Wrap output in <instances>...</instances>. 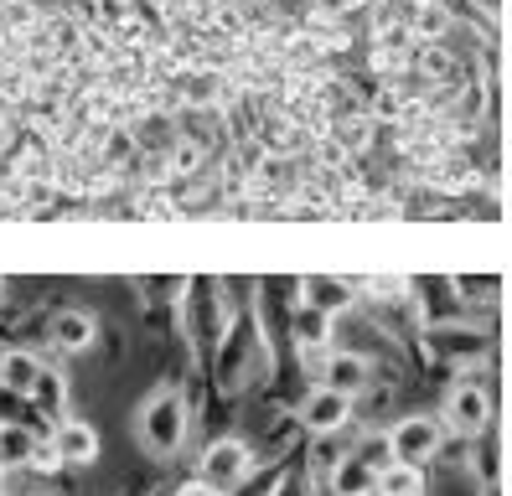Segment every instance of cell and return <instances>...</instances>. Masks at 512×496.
<instances>
[{
  "label": "cell",
  "mask_w": 512,
  "mask_h": 496,
  "mask_svg": "<svg viewBox=\"0 0 512 496\" xmlns=\"http://www.w3.org/2000/svg\"><path fill=\"white\" fill-rule=\"evenodd\" d=\"M176 496H223V491H218V486H207V481H187Z\"/></svg>",
  "instance_id": "cell-24"
},
{
  "label": "cell",
  "mask_w": 512,
  "mask_h": 496,
  "mask_svg": "<svg viewBox=\"0 0 512 496\" xmlns=\"http://www.w3.org/2000/svg\"><path fill=\"white\" fill-rule=\"evenodd\" d=\"M378 496H425V471L394 460L388 471H378Z\"/></svg>",
  "instance_id": "cell-18"
},
{
  "label": "cell",
  "mask_w": 512,
  "mask_h": 496,
  "mask_svg": "<svg viewBox=\"0 0 512 496\" xmlns=\"http://www.w3.org/2000/svg\"><path fill=\"white\" fill-rule=\"evenodd\" d=\"M280 496H311V481H306V476H290V481L280 486Z\"/></svg>",
  "instance_id": "cell-23"
},
{
  "label": "cell",
  "mask_w": 512,
  "mask_h": 496,
  "mask_svg": "<svg viewBox=\"0 0 512 496\" xmlns=\"http://www.w3.org/2000/svg\"><path fill=\"white\" fill-rule=\"evenodd\" d=\"M331 491L337 496H378V471L352 450V455H342L337 465H331Z\"/></svg>",
  "instance_id": "cell-13"
},
{
  "label": "cell",
  "mask_w": 512,
  "mask_h": 496,
  "mask_svg": "<svg viewBox=\"0 0 512 496\" xmlns=\"http://www.w3.org/2000/svg\"><path fill=\"white\" fill-rule=\"evenodd\" d=\"M57 465H63V460H57V450H52V440H42V450L32 455V471H42V476H47V471H57Z\"/></svg>",
  "instance_id": "cell-21"
},
{
  "label": "cell",
  "mask_w": 512,
  "mask_h": 496,
  "mask_svg": "<svg viewBox=\"0 0 512 496\" xmlns=\"http://www.w3.org/2000/svg\"><path fill=\"white\" fill-rule=\"evenodd\" d=\"M42 450V434L26 424H0V460L6 471H32V455Z\"/></svg>",
  "instance_id": "cell-14"
},
{
  "label": "cell",
  "mask_w": 512,
  "mask_h": 496,
  "mask_svg": "<svg viewBox=\"0 0 512 496\" xmlns=\"http://www.w3.org/2000/svg\"><path fill=\"white\" fill-rule=\"evenodd\" d=\"M249 465H254V455H249V445H244V440H213V445H207V455H202L197 481L218 486V491L228 496L233 486H244Z\"/></svg>",
  "instance_id": "cell-3"
},
{
  "label": "cell",
  "mask_w": 512,
  "mask_h": 496,
  "mask_svg": "<svg viewBox=\"0 0 512 496\" xmlns=\"http://www.w3.org/2000/svg\"><path fill=\"white\" fill-rule=\"evenodd\" d=\"M347 419H352V398L337 393V388H316V393H306V403H300V424H306L311 434H337Z\"/></svg>",
  "instance_id": "cell-7"
},
{
  "label": "cell",
  "mask_w": 512,
  "mask_h": 496,
  "mask_svg": "<svg viewBox=\"0 0 512 496\" xmlns=\"http://www.w3.org/2000/svg\"><path fill=\"white\" fill-rule=\"evenodd\" d=\"M47 341L57 352H88L99 341V321L88 316V310H57L47 321Z\"/></svg>",
  "instance_id": "cell-9"
},
{
  "label": "cell",
  "mask_w": 512,
  "mask_h": 496,
  "mask_svg": "<svg viewBox=\"0 0 512 496\" xmlns=\"http://www.w3.org/2000/svg\"><path fill=\"white\" fill-rule=\"evenodd\" d=\"M290 341L300 347V357H316L331 347V316H321V310L311 305H295V316H290Z\"/></svg>",
  "instance_id": "cell-12"
},
{
  "label": "cell",
  "mask_w": 512,
  "mask_h": 496,
  "mask_svg": "<svg viewBox=\"0 0 512 496\" xmlns=\"http://www.w3.org/2000/svg\"><path fill=\"white\" fill-rule=\"evenodd\" d=\"M300 305L321 310V316H342L352 305V285L347 279H331V274H311V279H300Z\"/></svg>",
  "instance_id": "cell-11"
},
{
  "label": "cell",
  "mask_w": 512,
  "mask_h": 496,
  "mask_svg": "<svg viewBox=\"0 0 512 496\" xmlns=\"http://www.w3.org/2000/svg\"><path fill=\"white\" fill-rule=\"evenodd\" d=\"M47 440H52V450H57V460H63V465H94L99 460V429L88 424V419H73V414L57 419Z\"/></svg>",
  "instance_id": "cell-5"
},
{
  "label": "cell",
  "mask_w": 512,
  "mask_h": 496,
  "mask_svg": "<svg viewBox=\"0 0 512 496\" xmlns=\"http://www.w3.org/2000/svg\"><path fill=\"white\" fill-rule=\"evenodd\" d=\"M0 290H6V279H0Z\"/></svg>",
  "instance_id": "cell-26"
},
{
  "label": "cell",
  "mask_w": 512,
  "mask_h": 496,
  "mask_svg": "<svg viewBox=\"0 0 512 496\" xmlns=\"http://www.w3.org/2000/svg\"><path fill=\"white\" fill-rule=\"evenodd\" d=\"M0 496H6V491H0Z\"/></svg>",
  "instance_id": "cell-28"
},
{
  "label": "cell",
  "mask_w": 512,
  "mask_h": 496,
  "mask_svg": "<svg viewBox=\"0 0 512 496\" xmlns=\"http://www.w3.org/2000/svg\"><path fill=\"white\" fill-rule=\"evenodd\" d=\"M425 316H435V321H456V300L445 295L440 279H435V285H425Z\"/></svg>",
  "instance_id": "cell-20"
},
{
  "label": "cell",
  "mask_w": 512,
  "mask_h": 496,
  "mask_svg": "<svg viewBox=\"0 0 512 496\" xmlns=\"http://www.w3.org/2000/svg\"><path fill=\"white\" fill-rule=\"evenodd\" d=\"M445 424L471 440V434H481V429L492 424V398L481 393L476 383H456V388H450V398H445Z\"/></svg>",
  "instance_id": "cell-4"
},
{
  "label": "cell",
  "mask_w": 512,
  "mask_h": 496,
  "mask_svg": "<svg viewBox=\"0 0 512 496\" xmlns=\"http://www.w3.org/2000/svg\"><path fill=\"white\" fill-rule=\"evenodd\" d=\"M481 481H497V445H487V450H481Z\"/></svg>",
  "instance_id": "cell-22"
},
{
  "label": "cell",
  "mask_w": 512,
  "mask_h": 496,
  "mask_svg": "<svg viewBox=\"0 0 512 496\" xmlns=\"http://www.w3.org/2000/svg\"><path fill=\"white\" fill-rule=\"evenodd\" d=\"M187 316H192V331H197V347H223V336H228V310H223V295L213 285H202L187 305Z\"/></svg>",
  "instance_id": "cell-8"
},
{
  "label": "cell",
  "mask_w": 512,
  "mask_h": 496,
  "mask_svg": "<svg viewBox=\"0 0 512 496\" xmlns=\"http://www.w3.org/2000/svg\"><path fill=\"white\" fill-rule=\"evenodd\" d=\"M409 31H414V42H445V31H450V6H445V0H414Z\"/></svg>",
  "instance_id": "cell-17"
},
{
  "label": "cell",
  "mask_w": 512,
  "mask_h": 496,
  "mask_svg": "<svg viewBox=\"0 0 512 496\" xmlns=\"http://www.w3.org/2000/svg\"><path fill=\"white\" fill-rule=\"evenodd\" d=\"M0 140H6V130H0Z\"/></svg>",
  "instance_id": "cell-27"
},
{
  "label": "cell",
  "mask_w": 512,
  "mask_h": 496,
  "mask_svg": "<svg viewBox=\"0 0 512 496\" xmlns=\"http://www.w3.org/2000/svg\"><path fill=\"white\" fill-rule=\"evenodd\" d=\"M357 455H363L373 471H388V465H394V445H388V434H368V440L357 445Z\"/></svg>",
  "instance_id": "cell-19"
},
{
  "label": "cell",
  "mask_w": 512,
  "mask_h": 496,
  "mask_svg": "<svg viewBox=\"0 0 512 496\" xmlns=\"http://www.w3.org/2000/svg\"><path fill=\"white\" fill-rule=\"evenodd\" d=\"M42 357L37 352H21V347H6L0 352V388H6L11 398H32L37 378H42Z\"/></svg>",
  "instance_id": "cell-10"
},
{
  "label": "cell",
  "mask_w": 512,
  "mask_h": 496,
  "mask_svg": "<svg viewBox=\"0 0 512 496\" xmlns=\"http://www.w3.org/2000/svg\"><path fill=\"white\" fill-rule=\"evenodd\" d=\"M0 481H6V460H0Z\"/></svg>",
  "instance_id": "cell-25"
},
{
  "label": "cell",
  "mask_w": 512,
  "mask_h": 496,
  "mask_svg": "<svg viewBox=\"0 0 512 496\" xmlns=\"http://www.w3.org/2000/svg\"><path fill=\"white\" fill-rule=\"evenodd\" d=\"M440 440H445V429H440V419H430V414H409V419H399L394 429H388V445H394V460H404V465H425L440 455Z\"/></svg>",
  "instance_id": "cell-2"
},
{
  "label": "cell",
  "mask_w": 512,
  "mask_h": 496,
  "mask_svg": "<svg viewBox=\"0 0 512 496\" xmlns=\"http://www.w3.org/2000/svg\"><path fill=\"white\" fill-rule=\"evenodd\" d=\"M32 403H37V414L42 419H68V378L57 367H42V378H37V388H32Z\"/></svg>",
  "instance_id": "cell-16"
},
{
  "label": "cell",
  "mask_w": 512,
  "mask_h": 496,
  "mask_svg": "<svg viewBox=\"0 0 512 496\" xmlns=\"http://www.w3.org/2000/svg\"><path fill=\"white\" fill-rule=\"evenodd\" d=\"M176 93H182V104H192V109H213V104L228 99L223 73H213V68H197L187 78H176Z\"/></svg>",
  "instance_id": "cell-15"
},
{
  "label": "cell",
  "mask_w": 512,
  "mask_h": 496,
  "mask_svg": "<svg viewBox=\"0 0 512 496\" xmlns=\"http://www.w3.org/2000/svg\"><path fill=\"white\" fill-rule=\"evenodd\" d=\"M316 378H321V388H337V393L357 398V393L373 383V362H368L363 352H326Z\"/></svg>",
  "instance_id": "cell-6"
},
{
  "label": "cell",
  "mask_w": 512,
  "mask_h": 496,
  "mask_svg": "<svg viewBox=\"0 0 512 496\" xmlns=\"http://www.w3.org/2000/svg\"><path fill=\"white\" fill-rule=\"evenodd\" d=\"M187 429H192V414H187V398L176 388H161L140 403V419H135V434L140 445L156 455V460H171L176 450L187 445Z\"/></svg>",
  "instance_id": "cell-1"
}]
</instances>
